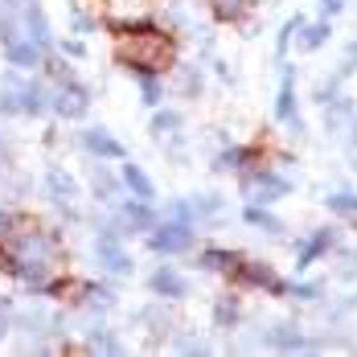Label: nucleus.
I'll return each mask as SVG.
<instances>
[{
    "label": "nucleus",
    "mask_w": 357,
    "mask_h": 357,
    "mask_svg": "<svg viewBox=\"0 0 357 357\" xmlns=\"http://www.w3.org/2000/svg\"><path fill=\"white\" fill-rule=\"evenodd\" d=\"M152 250H160V255H181V250L193 247V234H189V226L185 222H169V226H160V230H152Z\"/></svg>",
    "instance_id": "20e7f679"
},
{
    "label": "nucleus",
    "mask_w": 357,
    "mask_h": 357,
    "mask_svg": "<svg viewBox=\"0 0 357 357\" xmlns=\"http://www.w3.org/2000/svg\"><path fill=\"white\" fill-rule=\"evenodd\" d=\"M275 111H280V119L296 123V95H291V70L284 74V86H280V103H275Z\"/></svg>",
    "instance_id": "dca6fc26"
},
{
    "label": "nucleus",
    "mask_w": 357,
    "mask_h": 357,
    "mask_svg": "<svg viewBox=\"0 0 357 357\" xmlns=\"http://www.w3.org/2000/svg\"><path fill=\"white\" fill-rule=\"evenodd\" d=\"M210 4H214L218 21H238V17L250 8V0H210Z\"/></svg>",
    "instance_id": "a211bd4d"
},
{
    "label": "nucleus",
    "mask_w": 357,
    "mask_h": 357,
    "mask_svg": "<svg viewBox=\"0 0 357 357\" xmlns=\"http://www.w3.org/2000/svg\"><path fill=\"white\" fill-rule=\"evenodd\" d=\"M119 214H123L128 226H152V210H148V206H123Z\"/></svg>",
    "instance_id": "5701e85b"
},
{
    "label": "nucleus",
    "mask_w": 357,
    "mask_h": 357,
    "mask_svg": "<svg viewBox=\"0 0 357 357\" xmlns=\"http://www.w3.org/2000/svg\"><path fill=\"white\" fill-rule=\"evenodd\" d=\"M123 181H128V189L136 193V197H152V181L144 177V169H136V165H123Z\"/></svg>",
    "instance_id": "2eb2a0df"
},
{
    "label": "nucleus",
    "mask_w": 357,
    "mask_h": 357,
    "mask_svg": "<svg viewBox=\"0 0 357 357\" xmlns=\"http://www.w3.org/2000/svg\"><path fill=\"white\" fill-rule=\"evenodd\" d=\"M243 259L234 255V250H206L202 255V267H210V271H230V267H238Z\"/></svg>",
    "instance_id": "4468645a"
},
{
    "label": "nucleus",
    "mask_w": 357,
    "mask_h": 357,
    "mask_svg": "<svg viewBox=\"0 0 357 357\" xmlns=\"http://www.w3.org/2000/svg\"><path fill=\"white\" fill-rule=\"evenodd\" d=\"M91 345H95V349H103V354H119V341H111L103 328H99V333L91 337Z\"/></svg>",
    "instance_id": "bb28decb"
},
{
    "label": "nucleus",
    "mask_w": 357,
    "mask_h": 357,
    "mask_svg": "<svg viewBox=\"0 0 357 357\" xmlns=\"http://www.w3.org/2000/svg\"><path fill=\"white\" fill-rule=\"evenodd\" d=\"M243 218H247L250 226H263V230H271V234H280V230H284L275 218L267 214V210H259V206H247V214H243Z\"/></svg>",
    "instance_id": "aec40b11"
},
{
    "label": "nucleus",
    "mask_w": 357,
    "mask_h": 357,
    "mask_svg": "<svg viewBox=\"0 0 357 357\" xmlns=\"http://www.w3.org/2000/svg\"><path fill=\"white\" fill-rule=\"evenodd\" d=\"M82 300H91L95 308H107V304H111V291H107V287H95V284H86V287H82Z\"/></svg>",
    "instance_id": "393cba45"
},
{
    "label": "nucleus",
    "mask_w": 357,
    "mask_h": 357,
    "mask_svg": "<svg viewBox=\"0 0 357 357\" xmlns=\"http://www.w3.org/2000/svg\"><path fill=\"white\" fill-rule=\"evenodd\" d=\"M152 291H156V296H165V300H181V296H185V280H181L177 271L160 267V271L152 275Z\"/></svg>",
    "instance_id": "9b49d317"
},
{
    "label": "nucleus",
    "mask_w": 357,
    "mask_h": 357,
    "mask_svg": "<svg viewBox=\"0 0 357 357\" xmlns=\"http://www.w3.org/2000/svg\"><path fill=\"white\" fill-rule=\"evenodd\" d=\"M4 54H8L13 66H37L41 62V45H33V41H8Z\"/></svg>",
    "instance_id": "f8f14e48"
},
{
    "label": "nucleus",
    "mask_w": 357,
    "mask_h": 357,
    "mask_svg": "<svg viewBox=\"0 0 357 357\" xmlns=\"http://www.w3.org/2000/svg\"><path fill=\"white\" fill-rule=\"evenodd\" d=\"M95 250H99V259H103L107 271H115V275H128V271H132V259H128V250L115 243V234H99Z\"/></svg>",
    "instance_id": "6e6552de"
},
{
    "label": "nucleus",
    "mask_w": 357,
    "mask_h": 357,
    "mask_svg": "<svg viewBox=\"0 0 357 357\" xmlns=\"http://www.w3.org/2000/svg\"><path fill=\"white\" fill-rule=\"evenodd\" d=\"M333 13H341V0H324V17H333Z\"/></svg>",
    "instance_id": "2f4dec72"
},
{
    "label": "nucleus",
    "mask_w": 357,
    "mask_h": 357,
    "mask_svg": "<svg viewBox=\"0 0 357 357\" xmlns=\"http://www.w3.org/2000/svg\"><path fill=\"white\" fill-rule=\"evenodd\" d=\"M25 25H29L33 45H50V25H45V13L37 4H25Z\"/></svg>",
    "instance_id": "ddd939ff"
},
{
    "label": "nucleus",
    "mask_w": 357,
    "mask_h": 357,
    "mask_svg": "<svg viewBox=\"0 0 357 357\" xmlns=\"http://www.w3.org/2000/svg\"><path fill=\"white\" fill-rule=\"evenodd\" d=\"M82 148H86L91 156H111V160H119V156H123V144L111 140L103 128H91V132H82Z\"/></svg>",
    "instance_id": "9d476101"
},
{
    "label": "nucleus",
    "mask_w": 357,
    "mask_h": 357,
    "mask_svg": "<svg viewBox=\"0 0 357 357\" xmlns=\"http://www.w3.org/2000/svg\"><path fill=\"white\" fill-rule=\"evenodd\" d=\"M328 206H333L337 214H357V197H354V193H333V197H328Z\"/></svg>",
    "instance_id": "b1692460"
},
{
    "label": "nucleus",
    "mask_w": 357,
    "mask_h": 357,
    "mask_svg": "<svg viewBox=\"0 0 357 357\" xmlns=\"http://www.w3.org/2000/svg\"><path fill=\"white\" fill-rule=\"evenodd\" d=\"M354 140H357V136H354Z\"/></svg>",
    "instance_id": "c9c22d12"
},
{
    "label": "nucleus",
    "mask_w": 357,
    "mask_h": 357,
    "mask_svg": "<svg viewBox=\"0 0 357 357\" xmlns=\"http://www.w3.org/2000/svg\"><path fill=\"white\" fill-rule=\"evenodd\" d=\"M8 222H13V218H8V214H0V234H4V226H8Z\"/></svg>",
    "instance_id": "473e14b6"
},
{
    "label": "nucleus",
    "mask_w": 357,
    "mask_h": 357,
    "mask_svg": "<svg viewBox=\"0 0 357 357\" xmlns=\"http://www.w3.org/2000/svg\"><path fill=\"white\" fill-rule=\"evenodd\" d=\"M287 189H291V185H287L284 177L263 173V169H259V173H250V177L243 181V193H247L250 202H275V197H284Z\"/></svg>",
    "instance_id": "39448f33"
},
{
    "label": "nucleus",
    "mask_w": 357,
    "mask_h": 357,
    "mask_svg": "<svg viewBox=\"0 0 357 357\" xmlns=\"http://www.w3.org/2000/svg\"><path fill=\"white\" fill-rule=\"evenodd\" d=\"M218 321H222V324H234V321H238V308H234V300H222V304H218Z\"/></svg>",
    "instance_id": "c85d7f7f"
},
{
    "label": "nucleus",
    "mask_w": 357,
    "mask_h": 357,
    "mask_svg": "<svg viewBox=\"0 0 357 357\" xmlns=\"http://www.w3.org/2000/svg\"><path fill=\"white\" fill-rule=\"evenodd\" d=\"M243 160H247V152H243V148H230V152L218 156V169H234V165H243Z\"/></svg>",
    "instance_id": "a878e982"
},
{
    "label": "nucleus",
    "mask_w": 357,
    "mask_h": 357,
    "mask_svg": "<svg viewBox=\"0 0 357 357\" xmlns=\"http://www.w3.org/2000/svg\"><path fill=\"white\" fill-rule=\"evenodd\" d=\"M173 54H177V50H173V37L156 33V29H136V33L119 45V62L132 66L136 74L165 70V66L173 62Z\"/></svg>",
    "instance_id": "f03ea898"
},
{
    "label": "nucleus",
    "mask_w": 357,
    "mask_h": 357,
    "mask_svg": "<svg viewBox=\"0 0 357 357\" xmlns=\"http://www.w3.org/2000/svg\"><path fill=\"white\" fill-rule=\"evenodd\" d=\"M177 128H181V115H177V111H160V115H152V132H156V136L177 132Z\"/></svg>",
    "instance_id": "412c9836"
},
{
    "label": "nucleus",
    "mask_w": 357,
    "mask_h": 357,
    "mask_svg": "<svg viewBox=\"0 0 357 357\" xmlns=\"http://www.w3.org/2000/svg\"><path fill=\"white\" fill-rule=\"evenodd\" d=\"M0 247L8 255V271H17L25 284H45L50 275H54V267H58V243L33 226V222H8L4 226V234H0Z\"/></svg>",
    "instance_id": "f257e3e1"
},
{
    "label": "nucleus",
    "mask_w": 357,
    "mask_h": 357,
    "mask_svg": "<svg viewBox=\"0 0 357 357\" xmlns=\"http://www.w3.org/2000/svg\"><path fill=\"white\" fill-rule=\"evenodd\" d=\"M140 78H144V103H156L160 99V82L152 74H140Z\"/></svg>",
    "instance_id": "cd10ccee"
},
{
    "label": "nucleus",
    "mask_w": 357,
    "mask_h": 357,
    "mask_svg": "<svg viewBox=\"0 0 357 357\" xmlns=\"http://www.w3.org/2000/svg\"><path fill=\"white\" fill-rule=\"evenodd\" d=\"M95 189H99V193L107 197V193H111V177H103V173H95Z\"/></svg>",
    "instance_id": "7c9ffc66"
},
{
    "label": "nucleus",
    "mask_w": 357,
    "mask_h": 357,
    "mask_svg": "<svg viewBox=\"0 0 357 357\" xmlns=\"http://www.w3.org/2000/svg\"><path fill=\"white\" fill-rule=\"evenodd\" d=\"M45 185H50V193H54L58 210H62L66 218H74V202H78V181H74L70 173H66V169H50Z\"/></svg>",
    "instance_id": "423d86ee"
},
{
    "label": "nucleus",
    "mask_w": 357,
    "mask_h": 357,
    "mask_svg": "<svg viewBox=\"0 0 357 357\" xmlns=\"http://www.w3.org/2000/svg\"><path fill=\"white\" fill-rule=\"evenodd\" d=\"M41 107H45V95L37 91L33 82H21L17 74L4 78V86H0V111H4V115H17V111L37 115Z\"/></svg>",
    "instance_id": "7ed1b4c3"
},
{
    "label": "nucleus",
    "mask_w": 357,
    "mask_h": 357,
    "mask_svg": "<svg viewBox=\"0 0 357 357\" xmlns=\"http://www.w3.org/2000/svg\"><path fill=\"white\" fill-rule=\"evenodd\" d=\"M328 247H333V230H317V238H312L308 247L300 250V267H308V263H312L317 255H324Z\"/></svg>",
    "instance_id": "f3484780"
},
{
    "label": "nucleus",
    "mask_w": 357,
    "mask_h": 357,
    "mask_svg": "<svg viewBox=\"0 0 357 357\" xmlns=\"http://www.w3.org/2000/svg\"><path fill=\"white\" fill-rule=\"evenodd\" d=\"M13 4H17V0H13Z\"/></svg>",
    "instance_id": "f704fd0d"
},
{
    "label": "nucleus",
    "mask_w": 357,
    "mask_h": 357,
    "mask_svg": "<svg viewBox=\"0 0 357 357\" xmlns=\"http://www.w3.org/2000/svg\"><path fill=\"white\" fill-rule=\"evenodd\" d=\"M324 37H328V21H321V25H308V29H304V37H300V45H304V50H317V45H324Z\"/></svg>",
    "instance_id": "4be33fe9"
},
{
    "label": "nucleus",
    "mask_w": 357,
    "mask_h": 357,
    "mask_svg": "<svg viewBox=\"0 0 357 357\" xmlns=\"http://www.w3.org/2000/svg\"><path fill=\"white\" fill-rule=\"evenodd\" d=\"M238 280L250 287H267V291H287V284L263 263H238Z\"/></svg>",
    "instance_id": "1a4fd4ad"
},
{
    "label": "nucleus",
    "mask_w": 357,
    "mask_h": 357,
    "mask_svg": "<svg viewBox=\"0 0 357 357\" xmlns=\"http://www.w3.org/2000/svg\"><path fill=\"white\" fill-rule=\"evenodd\" d=\"M181 91L197 95V91H202V78H197V74H185V78H181Z\"/></svg>",
    "instance_id": "c756f323"
},
{
    "label": "nucleus",
    "mask_w": 357,
    "mask_h": 357,
    "mask_svg": "<svg viewBox=\"0 0 357 357\" xmlns=\"http://www.w3.org/2000/svg\"><path fill=\"white\" fill-rule=\"evenodd\" d=\"M271 345H275V349H300V345H304V337H300V328L280 324V328L271 333Z\"/></svg>",
    "instance_id": "6ab92c4d"
},
{
    "label": "nucleus",
    "mask_w": 357,
    "mask_h": 357,
    "mask_svg": "<svg viewBox=\"0 0 357 357\" xmlns=\"http://www.w3.org/2000/svg\"><path fill=\"white\" fill-rule=\"evenodd\" d=\"M50 103H54V111H58L62 119H78V115L86 111V91H82L78 82H66L62 91H54Z\"/></svg>",
    "instance_id": "0eeeda50"
},
{
    "label": "nucleus",
    "mask_w": 357,
    "mask_h": 357,
    "mask_svg": "<svg viewBox=\"0 0 357 357\" xmlns=\"http://www.w3.org/2000/svg\"><path fill=\"white\" fill-rule=\"evenodd\" d=\"M0 333H4V324H0Z\"/></svg>",
    "instance_id": "72a5a7b5"
}]
</instances>
